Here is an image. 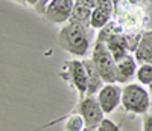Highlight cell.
I'll use <instances>...</instances> for the list:
<instances>
[{
  "instance_id": "9a60e30c",
  "label": "cell",
  "mask_w": 152,
  "mask_h": 131,
  "mask_svg": "<svg viewBox=\"0 0 152 131\" xmlns=\"http://www.w3.org/2000/svg\"><path fill=\"white\" fill-rule=\"evenodd\" d=\"M135 79L142 85L152 84V64H140L135 73Z\"/></svg>"
},
{
  "instance_id": "30bf717a",
  "label": "cell",
  "mask_w": 152,
  "mask_h": 131,
  "mask_svg": "<svg viewBox=\"0 0 152 131\" xmlns=\"http://www.w3.org/2000/svg\"><path fill=\"white\" fill-rule=\"evenodd\" d=\"M137 61L134 58V55H126L122 60H119L116 63V82L119 84H125L128 82L132 76H135L137 73Z\"/></svg>"
},
{
  "instance_id": "4fadbf2b",
  "label": "cell",
  "mask_w": 152,
  "mask_h": 131,
  "mask_svg": "<svg viewBox=\"0 0 152 131\" xmlns=\"http://www.w3.org/2000/svg\"><path fill=\"white\" fill-rule=\"evenodd\" d=\"M91 12L93 9L85 6L84 3H81L79 0L75 2V8H73V14H72V18L73 21H78L81 24H85V26H91Z\"/></svg>"
},
{
  "instance_id": "52a82bcc",
  "label": "cell",
  "mask_w": 152,
  "mask_h": 131,
  "mask_svg": "<svg viewBox=\"0 0 152 131\" xmlns=\"http://www.w3.org/2000/svg\"><path fill=\"white\" fill-rule=\"evenodd\" d=\"M122 88L123 87H119L117 82H113V84H105L99 90L96 98L105 114L113 113L119 105H122Z\"/></svg>"
},
{
  "instance_id": "d6986e66",
  "label": "cell",
  "mask_w": 152,
  "mask_h": 131,
  "mask_svg": "<svg viewBox=\"0 0 152 131\" xmlns=\"http://www.w3.org/2000/svg\"><path fill=\"white\" fill-rule=\"evenodd\" d=\"M24 3H26V5H32L35 8V5L38 3V0H24Z\"/></svg>"
},
{
  "instance_id": "9c48e42d",
  "label": "cell",
  "mask_w": 152,
  "mask_h": 131,
  "mask_svg": "<svg viewBox=\"0 0 152 131\" xmlns=\"http://www.w3.org/2000/svg\"><path fill=\"white\" fill-rule=\"evenodd\" d=\"M66 70L67 76L72 81V85L78 90V93L81 96H87L88 90V79H87V72L84 67V63L78 60H72L66 63Z\"/></svg>"
},
{
  "instance_id": "6da1fadb",
  "label": "cell",
  "mask_w": 152,
  "mask_h": 131,
  "mask_svg": "<svg viewBox=\"0 0 152 131\" xmlns=\"http://www.w3.org/2000/svg\"><path fill=\"white\" fill-rule=\"evenodd\" d=\"M93 28L78 21H67L58 34V44L62 50L76 57H85L91 47Z\"/></svg>"
},
{
  "instance_id": "44dd1931",
  "label": "cell",
  "mask_w": 152,
  "mask_h": 131,
  "mask_svg": "<svg viewBox=\"0 0 152 131\" xmlns=\"http://www.w3.org/2000/svg\"><path fill=\"white\" fill-rule=\"evenodd\" d=\"M148 90H149V95L152 96V84H151V85H148Z\"/></svg>"
},
{
  "instance_id": "cb8c5ba5",
  "label": "cell",
  "mask_w": 152,
  "mask_h": 131,
  "mask_svg": "<svg viewBox=\"0 0 152 131\" xmlns=\"http://www.w3.org/2000/svg\"><path fill=\"white\" fill-rule=\"evenodd\" d=\"M151 5H152V0H151Z\"/></svg>"
},
{
  "instance_id": "5bb4252c",
  "label": "cell",
  "mask_w": 152,
  "mask_h": 131,
  "mask_svg": "<svg viewBox=\"0 0 152 131\" xmlns=\"http://www.w3.org/2000/svg\"><path fill=\"white\" fill-rule=\"evenodd\" d=\"M87 128L84 117L79 113L70 114L64 122V131H84Z\"/></svg>"
},
{
  "instance_id": "7c38bea8",
  "label": "cell",
  "mask_w": 152,
  "mask_h": 131,
  "mask_svg": "<svg viewBox=\"0 0 152 131\" xmlns=\"http://www.w3.org/2000/svg\"><path fill=\"white\" fill-rule=\"evenodd\" d=\"M134 58L138 64H152V31L143 32L142 40L134 52Z\"/></svg>"
},
{
  "instance_id": "e0dca14e",
  "label": "cell",
  "mask_w": 152,
  "mask_h": 131,
  "mask_svg": "<svg viewBox=\"0 0 152 131\" xmlns=\"http://www.w3.org/2000/svg\"><path fill=\"white\" fill-rule=\"evenodd\" d=\"M52 2V0H38V3L35 5V11L38 12V14H44V11H46V8H47V5Z\"/></svg>"
},
{
  "instance_id": "ba28073f",
  "label": "cell",
  "mask_w": 152,
  "mask_h": 131,
  "mask_svg": "<svg viewBox=\"0 0 152 131\" xmlns=\"http://www.w3.org/2000/svg\"><path fill=\"white\" fill-rule=\"evenodd\" d=\"M114 11H116V2L114 0H97L96 6L91 12V28L102 29L113 20Z\"/></svg>"
},
{
  "instance_id": "7a4b0ae2",
  "label": "cell",
  "mask_w": 152,
  "mask_h": 131,
  "mask_svg": "<svg viewBox=\"0 0 152 131\" xmlns=\"http://www.w3.org/2000/svg\"><path fill=\"white\" fill-rule=\"evenodd\" d=\"M114 21L123 35L143 34L142 29L146 21V12L142 3H135L131 0H119L116 2Z\"/></svg>"
},
{
  "instance_id": "8992f818",
  "label": "cell",
  "mask_w": 152,
  "mask_h": 131,
  "mask_svg": "<svg viewBox=\"0 0 152 131\" xmlns=\"http://www.w3.org/2000/svg\"><path fill=\"white\" fill-rule=\"evenodd\" d=\"M73 8L75 0H52L47 5L43 17L52 24H66L72 18Z\"/></svg>"
},
{
  "instance_id": "3957f363",
  "label": "cell",
  "mask_w": 152,
  "mask_h": 131,
  "mask_svg": "<svg viewBox=\"0 0 152 131\" xmlns=\"http://www.w3.org/2000/svg\"><path fill=\"white\" fill-rule=\"evenodd\" d=\"M122 107L132 114H146L151 107V95L142 84H126L122 88Z\"/></svg>"
},
{
  "instance_id": "603a6c76",
  "label": "cell",
  "mask_w": 152,
  "mask_h": 131,
  "mask_svg": "<svg viewBox=\"0 0 152 131\" xmlns=\"http://www.w3.org/2000/svg\"><path fill=\"white\" fill-rule=\"evenodd\" d=\"M114 2H119V0H114Z\"/></svg>"
},
{
  "instance_id": "277c9868",
  "label": "cell",
  "mask_w": 152,
  "mask_h": 131,
  "mask_svg": "<svg viewBox=\"0 0 152 131\" xmlns=\"http://www.w3.org/2000/svg\"><path fill=\"white\" fill-rule=\"evenodd\" d=\"M91 60L105 84L116 82V60L113 58L107 44L102 40L96 38V41L93 44V50H91Z\"/></svg>"
},
{
  "instance_id": "d4e9b609",
  "label": "cell",
  "mask_w": 152,
  "mask_h": 131,
  "mask_svg": "<svg viewBox=\"0 0 152 131\" xmlns=\"http://www.w3.org/2000/svg\"><path fill=\"white\" fill-rule=\"evenodd\" d=\"M75 2H76V0H75Z\"/></svg>"
},
{
  "instance_id": "8fae6325",
  "label": "cell",
  "mask_w": 152,
  "mask_h": 131,
  "mask_svg": "<svg viewBox=\"0 0 152 131\" xmlns=\"http://www.w3.org/2000/svg\"><path fill=\"white\" fill-rule=\"evenodd\" d=\"M84 67L87 72V79H88V90H87V95L88 96H96L99 93V90L105 85L102 76H100L99 70L96 69V66L93 63V60H84Z\"/></svg>"
},
{
  "instance_id": "ffe728a7",
  "label": "cell",
  "mask_w": 152,
  "mask_h": 131,
  "mask_svg": "<svg viewBox=\"0 0 152 131\" xmlns=\"http://www.w3.org/2000/svg\"><path fill=\"white\" fill-rule=\"evenodd\" d=\"M131 2H135V3H143V2H146V0H131Z\"/></svg>"
},
{
  "instance_id": "2e32d148",
  "label": "cell",
  "mask_w": 152,
  "mask_h": 131,
  "mask_svg": "<svg viewBox=\"0 0 152 131\" xmlns=\"http://www.w3.org/2000/svg\"><path fill=\"white\" fill-rule=\"evenodd\" d=\"M96 131H120V130H119V127L114 124L113 121L104 119L102 122H100V125L96 128Z\"/></svg>"
},
{
  "instance_id": "5b68a950",
  "label": "cell",
  "mask_w": 152,
  "mask_h": 131,
  "mask_svg": "<svg viewBox=\"0 0 152 131\" xmlns=\"http://www.w3.org/2000/svg\"><path fill=\"white\" fill-rule=\"evenodd\" d=\"M78 113L84 117L87 128L91 130H96L100 125V122L105 119L104 117L105 113L96 96H88V95L84 96L78 104Z\"/></svg>"
},
{
  "instance_id": "ac0fdd59",
  "label": "cell",
  "mask_w": 152,
  "mask_h": 131,
  "mask_svg": "<svg viewBox=\"0 0 152 131\" xmlns=\"http://www.w3.org/2000/svg\"><path fill=\"white\" fill-rule=\"evenodd\" d=\"M143 131H152V114H145V117H143Z\"/></svg>"
},
{
  "instance_id": "7402d4cb",
  "label": "cell",
  "mask_w": 152,
  "mask_h": 131,
  "mask_svg": "<svg viewBox=\"0 0 152 131\" xmlns=\"http://www.w3.org/2000/svg\"><path fill=\"white\" fill-rule=\"evenodd\" d=\"M84 131H96V130H91V128H85Z\"/></svg>"
}]
</instances>
